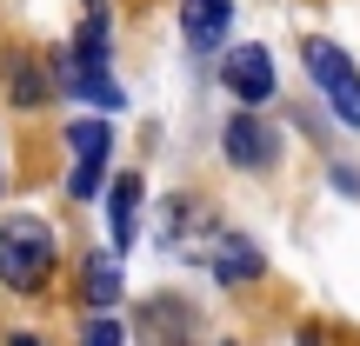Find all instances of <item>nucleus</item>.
<instances>
[{
    "instance_id": "nucleus-1",
    "label": "nucleus",
    "mask_w": 360,
    "mask_h": 346,
    "mask_svg": "<svg viewBox=\"0 0 360 346\" xmlns=\"http://www.w3.org/2000/svg\"><path fill=\"white\" fill-rule=\"evenodd\" d=\"M53 260H60V246H53V227H47L40 213L0 220V286L34 293V286L53 273Z\"/></svg>"
},
{
    "instance_id": "nucleus-2",
    "label": "nucleus",
    "mask_w": 360,
    "mask_h": 346,
    "mask_svg": "<svg viewBox=\"0 0 360 346\" xmlns=\"http://www.w3.org/2000/svg\"><path fill=\"white\" fill-rule=\"evenodd\" d=\"M300 60H307L314 87L334 100V120L340 127H360V74H354V60L334 47V40H300Z\"/></svg>"
},
{
    "instance_id": "nucleus-3",
    "label": "nucleus",
    "mask_w": 360,
    "mask_h": 346,
    "mask_svg": "<svg viewBox=\"0 0 360 346\" xmlns=\"http://www.w3.org/2000/svg\"><path fill=\"white\" fill-rule=\"evenodd\" d=\"M193 260H200V267L214 273L220 286H247V280L260 273V246L247 240V233H233V227L200 233V240H193Z\"/></svg>"
},
{
    "instance_id": "nucleus-4",
    "label": "nucleus",
    "mask_w": 360,
    "mask_h": 346,
    "mask_svg": "<svg viewBox=\"0 0 360 346\" xmlns=\"http://www.w3.org/2000/svg\"><path fill=\"white\" fill-rule=\"evenodd\" d=\"M220 154H227L233 167H247V173H267L274 160H281V133H274L267 120L240 114V120H227V133H220Z\"/></svg>"
},
{
    "instance_id": "nucleus-5",
    "label": "nucleus",
    "mask_w": 360,
    "mask_h": 346,
    "mask_svg": "<svg viewBox=\"0 0 360 346\" xmlns=\"http://www.w3.org/2000/svg\"><path fill=\"white\" fill-rule=\"evenodd\" d=\"M220 80H227L247 107H260V100L274 93V53H267V47H233L227 67H220Z\"/></svg>"
},
{
    "instance_id": "nucleus-6",
    "label": "nucleus",
    "mask_w": 360,
    "mask_h": 346,
    "mask_svg": "<svg viewBox=\"0 0 360 346\" xmlns=\"http://www.w3.org/2000/svg\"><path fill=\"white\" fill-rule=\"evenodd\" d=\"M227 27H233V0H187V7H180V34H187L193 53L220 47Z\"/></svg>"
},
{
    "instance_id": "nucleus-7",
    "label": "nucleus",
    "mask_w": 360,
    "mask_h": 346,
    "mask_svg": "<svg viewBox=\"0 0 360 346\" xmlns=\"http://www.w3.org/2000/svg\"><path fill=\"white\" fill-rule=\"evenodd\" d=\"M60 87L94 107H120V87L107 80V60H60Z\"/></svg>"
},
{
    "instance_id": "nucleus-8",
    "label": "nucleus",
    "mask_w": 360,
    "mask_h": 346,
    "mask_svg": "<svg viewBox=\"0 0 360 346\" xmlns=\"http://www.w3.org/2000/svg\"><path fill=\"white\" fill-rule=\"evenodd\" d=\"M134 213H141V180H120V187H114V200H107V220H114V246H134V233H141V227H134Z\"/></svg>"
},
{
    "instance_id": "nucleus-9",
    "label": "nucleus",
    "mask_w": 360,
    "mask_h": 346,
    "mask_svg": "<svg viewBox=\"0 0 360 346\" xmlns=\"http://www.w3.org/2000/svg\"><path fill=\"white\" fill-rule=\"evenodd\" d=\"M74 60H107V0H87L80 34H74Z\"/></svg>"
},
{
    "instance_id": "nucleus-10",
    "label": "nucleus",
    "mask_w": 360,
    "mask_h": 346,
    "mask_svg": "<svg viewBox=\"0 0 360 346\" xmlns=\"http://www.w3.org/2000/svg\"><path fill=\"white\" fill-rule=\"evenodd\" d=\"M80 280H87V300H94L101 313L120 300V267H114V253H94L87 267H80Z\"/></svg>"
},
{
    "instance_id": "nucleus-11",
    "label": "nucleus",
    "mask_w": 360,
    "mask_h": 346,
    "mask_svg": "<svg viewBox=\"0 0 360 346\" xmlns=\"http://www.w3.org/2000/svg\"><path fill=\"white\" fill-rule=\"evenodd\" d=\"M107 140H114V127H107V120H74V127H67L74 160H107Z\"/></svg>"
},
{
    "instance_id": "nucleus-12",
    "label": "nucleus",
    "mask_w": 360,
    "mask_h": 346,
    "mask_svg": "<svg viewBox=\"0 0 360 346\" xmlns=\"http://www.w3.org/2000/svg\"><path fill=\"white\" fill-rule=\"evenodd\" d=\"M7 87H13V100H20V107H34V100H47V93H53V80L40 74L34 60H13V74H7Z\"/></svg>"
},
{
    "instance_id": "nucleus-13",
    "label": "nucleus",
    "mask_w": 360,
    "mask_h": 346,
    "mask_svg": "<svg viewBox=\"0 0 360 346\" xmlns=\"http://www.w3.org/2000/svg\"><path fill=\"white\" fill-rule=\"evenodd\" d=\"M101 187H107V160H74V173H67V193H74V200H94Z\"/></svg>"
},
{
    "instance_id": "nucleus-14",
    "label": "nucleus",
    "mask_w": 360,
    "mask_h": 346,
    "mask_svg": "<svg viewBox=\"0 0 360 346\" xmlns=\"http://www.w3.org/2000/svg\"><path fill=\"white\" fill-rule=\"evenodd\" d=\"M80 346H120V320H107V313H94V320L80 326Z\"/></svg>"
},
{
    "instance_id": "nucleus-15",
    "label": "nucleus",
    "mask_w": 360,
    "mask_h": 346,
    "mask_svg": "<svg viewBox=\"0 0 360 346\" xmlns=\"http://www.w3.org/2000/svg\"><path fill=\"white\" fill-rule=\"evenodd\" d=\"M13 346H40V340H27V333H20V340H13Z\"/></svg>"
}]
</instances>
